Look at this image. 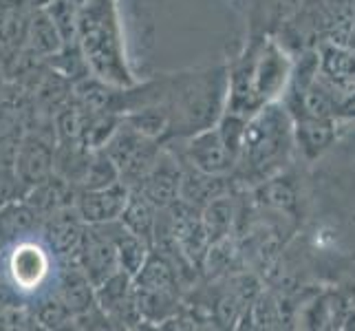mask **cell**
<instances>
[{
    "label": "cell",
    "instance_id": "6da1fadb",
    "mask_svg": "<svg viewBox=\"0 0 355 331\" xmlns=\"http://www.w3.org/2000/svg\"><path fill=\"white\" fill-rule=\"evenodd\" d=\"M159 102L168 113L166 139H186L214 126L227 102V67H201L159 78Z\"/></svg>",
    "mask_w": 355,
    "mask_h": 331
},
{
    "label": "cell",
    "instance_id": "7a4b0ae2",
    "mask_svg": "<svg viewBox=\"0 0 355 331\" xmlns=\"http://www.w3.org/2000/svg\"><path fill=\"white\" fill-rule=\"evenodd\" d=\"M78 44L91 76L113 87H135L121 38L115 0H84L80 7Z\"/></svg>",
    "mask_w": 355,
    "mask_h": 331
},
{
    "label": "cell",
    "instance_id": "3957f363",
    "mask_svg": "<svg viewBox=\"0 0 355 331\" xmlns=\"http://www.w3.org/2000/svg\"><path fill=\"white\" fill-rule=\"evenodd\" d=\"M293 117L283 102H269L248 117L234 173L265 181L283 168L293 153Z\"/></svg>",
    "mask_w": 355,
    "mask_h": 331
},
{
    "label": "cell",
    "instance_id": "277c9868",
    "mask_svg": "<svg viewBox=\"0 0 355 331\" xmlns=\"http://www.w3.org/2000/svg\"><path fill=\"white\" fill-rule=\"evenodd\" d=\"M243 58L248 62L252 91L259 104L265 106L269 102H278L289 87L293 71V60L285 46L274 38H263L259 44L250 46Z\"/></svg>",
    "mask_w": 355,
    "mask_h": 331
},
{
    "label": "cell",
    "instance_id": "5b68a950",
    "mask_svg": "<svg viewBox=\"0 0 355 331\" xmlns=\"http://www.w3.org/2000/svg\"><path fill=\"white\" fill-rule=\"evenodd\" d=\"M162 148L164 142L135 130L132 126L126 124L124 117H121V124L117 126V130L111 135V139L102 146L106 157L115 164L119 179L128 188H135L148 175V170L155 166Z\"/></svg>",
    "mask_w": 355,
    "mask_h": 331
},
{
    "label": "cell",
    "instance_id": "8992f818",
    "mask_svg": "<svg viewBox=\"0 0 355 331\" xmlns=\"http://www.w3.org/2000/svg\"><path fill=\"white\" fill-rule=\"evenodd\" d=\"M53 265L55 259L44 248V243L29 237L9 245L7 259L3 261V272L7 276V285L16 294L35 296L51 280Z\"/></svg>",
    "mask_w": 355,
    "mask_h": 331
},
{
    "label": "cell",
    "instance_id": "52a82bcc",
    "mask_svg": "<svg viewBox=\"0 0 355 331\" xmlns=\"http://www.w3.org/2000/svg\"><path fill=\"white\" fill-rule=\"evenodd\" d=\"M181 162L207 175L230 177L234 175L239 157L225 144L218 128L210 126L186 137V148H183Z\"/></svg>",
    "mask_w": 355,
    "mask_h": 331
},
{
    "label": "cell",
    "instance_id": "ba28073f",
    "mask_svg": "<svg viewBox=\"0 0 355 331\" xmlns=\"http://www.w3.org/2000/svg\"><path fill=\"white\" fill-rule=\"evenodd\" d=\"M69 261L76 263L89 276V280L95 287L104 283L111 274H115L119 269V263H117L115 243L111 239V232H108L106 223L87 226L84 237L80 241V248Z\"/></svg>",
    "mask_w": 355,
    "mask_h": 331
},
{
    "label": "cell",
    "instance_id": "9c48e42d",
    "mask_svg": "<svg viewBox=\"0 0 355 331\" xmlns=\"http://www.w3.org/2000/svg\"><path fill=\"white\" fill-rule=\"evenodd\" d=\"M87 223L82 221L78 210L73 205L62 207L53 214H49L40 221V241L44 248L51 252V256L58 261H69L80 248V241L84 237Z\"/></svg>",
    "mask_w": 355,
    "mask_h": 331
},
{
    "label": "cell",
    "instance_id": "30bf717a",
    "mask_svg": "<svg viewBox=\"0 0 355 331\" xmlns=\"http://www.w3.org/2000/svg\"><path fill=\"white\" fill-rule=\"evenodd\" d=\"M181 175H183L181 157L170 153L164 146L155 166L148 170V175H146L135 188H137L155 207L164 210V207L173 205L179 199Z\"/></svg>",
    "mask_w": 355,
    "mask_h": 331
},
{
    "label": "cell",
    "instance_id": "8fae6325",
    "mask_svg": "<svg viewBox=\"0 0 355 331\" xmlns=\"http://www.w3.org/2000/svg\"><path fill=\"white\" fill-rule=\"evenodd\" d=\"M130 188L124 181H115L104 188H80L76 192L73 207L87 226H102L117 221L124 210Z\"/></svg>",
    "mask_w": 355,
    "mask_h": 331
},
{
    "label": "cell",
    "instance_id": "7c38bea8",
    "mask_svg": "<svg viewBox=\"0 0 355 331\" xmlns=\"http://www.w3.org/2000/svg\"><path fill=\"white\" fill-rule=\"evenodd\" d=\"M55 142H49L40 133H24L16 151V173L24 190L38 186L55 170Z\"/></svg>",
    "mask_w": 355,
    "mask_h": 331
},
{
    "label": "cell",
    "instance_id": "4fadbf2b",
    "mask_svg": "<svg viewBox=\"0 0 355 331\" xmlns=\"http://www.w3.org/2000/svg\"><path fill=\"white\" fill-rule=\"evenodd\" d=\"M33 7L24 0H0V62L5 71L20 56Z\"/></svg>",
    "mask_w": 355,
    "mask_h": 331
},
{
    "label": "cell",
    "instance_id": "5bb4252c",
    "mask_svg": "<svg viewBox=\"0 0 355 331\" xmlns=\"http://www.w3.org/2000/svg\"><path fill=\"white\" fill-rule=\"evenodd\" d=\"M53 291L60 296L69 312L73 314V321L95 307V285L89 276L73 261H62V267L55 274V287Z\"/></svg>",
    "mask_w": 355,
    "mask_h": 331
},
{
    "label": "cell",
    "instance_id": "9a60e30c",
    "mask_svg": "<svg viewBox=\"0 0 355 331\" xmlns=\"http://www.w3.org/2000/svg\"><path fill=\"white\" fill-rule=\"evenodd\" d=\"M62 46H64L62 38H60L51 18L46 16V11L42 7L33 9V14L29 18V27H27V38H24V46L20 56L35 60V62H46V60L55 56Z\"/></svg>",
    "mask_w": 355,
    "mask_h": 331
},
{
    "label": "cell",
    "instance_id": "2e32d148",
    "mask_svg": "<svg viewBox=\"0 0 355 331\" xmlns=\"http://www.w3.org/2000/svg\"><path fill=\"white\" fill-rule=\"evenodd\" d=\"M76 192H78V188L73 186V183H69L67 179L53 173L49 179L38 183V186L29 188L24 192L22 199L33 207L35 214L44 219L49 214L62 210V207L73 205V201H76Z\"/></svg>",
    "mask_w": 355,
    "mask_h": 331
},
{
    "label": "cell",
    "instance_id": "e0dca14e",
    "mask_svg": "<svg viewBox=\"0 0 355 331\" xmlns=\"http://www.w3.org/2000/svg\"><path fill=\"white\" fill-rule=\"evenodd\" d=\"M225 192H230L227 177L207 175V173H201V170L192 168L188 164H183L181 190H179V199L181 201H186L188 205L201 210L203 205H207L212 199L221 197V194H225Z\"/></svg>",
    "mask_w": 355,
    "mask_h": 331
},
{
    "label": "cell",
    "instance_id": "ac0fdd59",
    "mask_svg": "<svg viewBox=\"0 0 355 331\" xmlns=\"http://www.w3.org/2000/svg\"><path fill=\"white\" fill-rule=\"evenodd\" d=\"M40 221L42 219L24 199L0 207V248L33 237L40 230Z\"/></svg>",
    "mask_w": 355,
    "mask_h": 331
},
{
    "label": "cell",
    "instance_id": "d6986e66",
    "mask_svg": "<svg viewBox=\"0 0 355 331\" xmlns=\"http://www.w3.org/2000/svg\"><path fill=\"white\" fill-rule=\"evenodd\" d=\"M106 228H108V232H111V239L115 243L119 269L121 272H126L128 276H135L141 269V265L146 263V259H148L153 248L141 237L132 235L130 230H126L124 226H121L119 219L106 223Z\"/></svg>",
    "mask_w": 355,
    "mask_h": 331
},
{
    "label": "cell",
    "instance_id": "ffe728a7",
    "mask_svg": "<svg viewBox=\"0 0 355 331\" xmlns=\"http://www.w3.org/2000/svg\"><path fill=\"white\" fill-rule=\"evenodd\" d=\"M157 214H159V207H155L137 188H130L126 205L119 214V223L126 230H130L132 235L141 237L153 248Z\"/></svg>",
    "mask_w": 355,
    "mask_h": 331
},
{
    "label": "cell",
    "instance_id": "44dd1931",
    "mask_svg": "<svg viewBox=\"0 0 355 331\" xmlns=\"http://www.w3.org/2000/svg\"><path fill=\"white\" fill-rule=\"evenodd\" d=\"M293 137L307 157H318L334 142V124L329 117H300L293 121Z\"/></svg>",
    "mask_w": 355,
    "mask_h": 331
},
{
    "label": "cell",
    "instance_id": "7402d4cb",
    "mask_svg": "<svg viewBox=\"0 0 355 331\" xmlns=\"http://www.w3.org/2000/svg\"><path fill=\"white\" fill-rule=\"evenodd\" d=\"M234 199L230 197V192L221 194V197L212 199L207 205L201 207V223L207 232L210 245L216 241H223L230 237V230L234 226Z\"/></svg>",
    "mask_w": 355,
    "mask_h": 331
},
{
    "label": "cell",
    "instance_id": "603a6c76",
    "mask_svg": "<svg viewBox=\"0 0 355 331\" xmlns=\"http://www.w3.org/2000/svg\"><path fill=\"white\" fill-rule=\"evenodd\" d=\"M31 314H33L35 325L42 329H62L73 323V314L69 312L67 305L60 300V296L53 289L35 294Z\"/></svg>",
    "mask_w": 355,
    "mask_h": 331
},
{
    "label": "cell",
    "instance_id": "cb8c5ba5",
    "mask_svg": "<svg viewBox=\"0 0 355 331\" xmlns=\"http://www.w3.org/2000/svg\"><path fill=\"white\" fill-rule=\"evenodd\" d=\"M115 181H121L115 164L106 157L102 148H97L91 153L89 166L84 170V177L80 181L78 190L80 188H104V186H111Z\"/></svg>",
    "mask_w": 355,
    "mask_h": 331
},
{
    "label": "cell",
    "instance_id": "d4e9b609",
    "mask_svg": "<svg viewBox=\"0 0 355 331\" xmlns=\"http://www.w3.org/2000/svg\"><path fill=\"white\" fill-rule=\"evenodd\" d=\"M5 87H7V71H5L3 62H0V95L5 93Z\"/></svg>",
    "mask_w": 355,
    "mask_h": 331
},
{
    "label": "cell",
    "instance_id": "484cf974",
    "mask_svg": "<svg viewBox=\"0 0 355 331\" xmlns=\"http://www.w3.org/2000/svg\"><path fill=\"white\" fill-rule=\"evenodd\" d=\"M24 3H27L29 7H33V9H40V7H44L49 0H24Z\"/></svg>",
    "mask_w": 355,
    "mask_h": 331
}]
</instances>
